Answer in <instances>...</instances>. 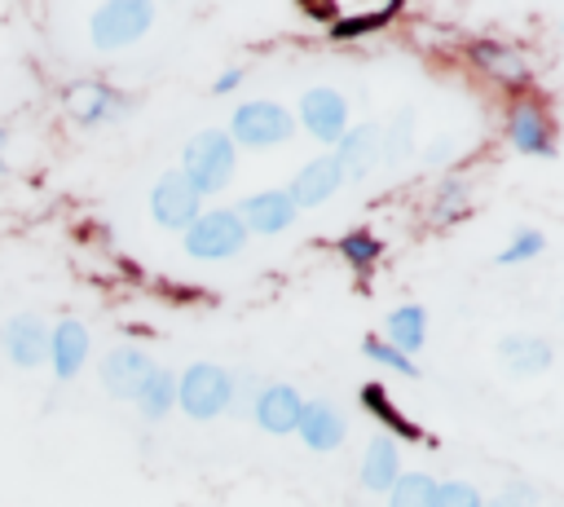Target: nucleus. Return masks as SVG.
<instances>
[{"label": "nucleus", "mask_w": 564, "mask_h": 507, "mask_svg": "<svg viewBox=\"0 0 564 507\" xmlns=\"http://www.w3.org/2000/svg\"><path fill=\"white\" fill-rule=\"evenodd\" d=\"M181 176L194 185L198 198L225 190L229 176H234V141H229V132H216V128L198 132V137L185 145V168H181Z\"/></svg>", "instance_id": "f257e3e1"}, {"label": "nucleus", "mask_w": 564, "mask_h": 507, "mask_svg": "<svg viewBox=\"0 0 564 507\" xmlns=\"http://www.w3.org/2000/svg\"><path fill=\"white\" fill-rule=\"evenodd\" d=\"M154 22V4L150 0H106L101 9H93L88 18V35L97 48H123L132 40H141Z\"/></svg>", "instance_id": "f03ea898"}, {"label": "nucleus", "mask_w": 564, "mask_h": 507, "mask_svg": "<svg viewBox=\"0 0 564 507\" xmlns=\"http://www.w3.org/2000/svg\"><path fill=\"white\" fill-rule=\"evenodd\" d=\"M176 401L189 419H216L234 401V379H229V370H220L212 362H194L176 379Z\"/></svg>", "instance_id": "7ed1b4c3"}, {"label": "nucleus", "mask_w": 564, "mask_h": 507, "mask_svg": "<svg viewBox=\"0 0 564 507\" xmlns=\"http://www.w3.org/2000/svg\"><path fill=\"white\" fill-rule=\"evenodd\" d=\"M247 242V229L238 212H198V220L185 229V251L194 260H225Z\"/></svg>", "instance_id": "20e7f679"}, {"label": "nucleus", "mask_w": 564, "mask_h": 507, "mask_svg": "<svg viewBox=\"0 0 564 507\" xmlns=\"http://www.w3.org/2000/svg\"><path fill=\"white\" fill-rule=\"evenodd\" d=\"M291 128H295V119L282 106H273V101H247V106L234 110V123H229L234 137L229 141H242L251 150H264V145L286 141Z\"/></svg>", "instance_id": "39448f33"}, {"label": "nucleus", "mask_w": 564, "mask_h": 507, "mask_svg": "<svg viewBox=\"0 0 564 507\" xmlns=\"http://www.w3.org/2000/svg\"><path fill=\"white\" fill-rule=\"evenodd\" d=\"M150 212H154V220L163 229H189L198 220V194L181 172H167L150 190Z\"/></svg>", "instance_id": "423d86ee"}, {"label": "nucleus", "mask_w": 564, "mask_h": 507, "mask_svg": "<svg viewBox=\"0 0 564 507\" xmlns=\"http://www.w3.org/2000/svg\"><path fill=\"white\" fill-rule=\"evenodd\" d=\"M66 110L79 123L93 128V123H110V119L128 115V97L115 93V88H106V84H97V79H84V84H70L66 88Z\"/></svg>", "instance_id": "0eeeda50"}, {"label": "nucleus", "mask_w": 564, "mask_h": 507, "mask_svg": "<svg viewBox=\"0 0 564 507\" xmlns=\"http://www.w3.org/2000/svg\"><path fill=\"white\" fill-rule=\"evenodd\" d=\"M300 119L317 141H339L344 123H348V106L335 88H308L300 101Z\"/></svg>", "instance_id": "6e6552de"}, {"label": "nucleus", "mask_w": 564, "mask_h": 507, "mask_svg": "<svg viewBox=\"0 0 564 507\" xmlns=\"http://www.w3.org/2000/svg\"><path fill=\"white\" fill-rule=\"evenodd\" d=\"M379 154H383V141H379V128H375V123H361V128L344 132V137H339V154H335L339 181H361V176L375 168Z\"/></svg>", "instance_id": "1a4fd4ad"}, {"label": "nucleus", "mask_w": 564, "mask_h": 507, "mask_svg": "<svg viewBox=\"0 0 564 507\" xmlns=\"http://www.w3.org/2000/svg\"><path fill=\"white\" fill-rule=\"evenodd\" d=\"M4 353H9V362L22 366V370L48 362V326H44L40 317H31V313L9 317V326H4Z\"/></svg>", "instance_id": "9d476101"}, {"label": "nucleus", "mask_w": 564, "mask_h": 507, "mask_svg": "<svg viewBox=\"0 0 564 507\" xmlns=\"http://www.w3.org/2000/svg\"><path fill=\"white\" fill-rule=\"evenodd\" d=\"M48 362H53V375L57 379H75L79 366L88 362V326L75 322V317H62L48 331Z\"/></svg>", "instance_id": "9b49d317"}, {"label": "nucleus", "mask_w": 564, "mask_h": 507, "mask_svg": "<svg viewBox=\"0 0 564 507\" xmlns=\"http://www.w3.org/2000/svg\"><path fill=\"white\" fill-rule=\"evenodd\" d=\"M154 370V362L145 357V353H137V348H115V353H106V362H101V384H106V392L110 397H137L141 392V384H145V375Z\"/></svg>", "instance_id": "f8f14e48"}, {"label": "nucleus", "mask_w": 564, "mask_h": 507, "mask_svg": "<svg viewBox=\"0 0 564 507\" xmlns=\"http://www.w3.org/2000/svg\"><path fill=\"white\" fill-rule=\"evenodd\" d=\"M300 410H304V401H300V392H295L291 384H269V388L256 397V423H260L264 432H273V436L295 432V428H300Z\"/></svg>", "instance_id": "ddd939ff"}, {"label": "nucleus", "mask_w": 564, "mask_h": 507, "mask_svg": "<svg viewBox=\"0 0 564 507\" xmlns=\"http://www.w3.org/2000/svg\"><path fill=\"white\" fill-rule=\"evenodd\" d=\"M238 220L242 229H256V234H278L295 220V203L286 190H264V194H251L242 207H238Z\"/></svg>", "instance_id": "4468645a"}, {"label": "nucleus", "mask_w": 564, "mask_h": 507, "mask_svg": "<svg viewBox=\"0 0 564 507\" xmlns=\"http://www.w3.org/2000/svg\"><path fill=\"white\" fill-rule=\"evenodd\" d=\"M295 432L304 436L308 450H335L344 441V419H339V410L330 401H304Z\"/></svg>", "instance_id": "2eb2a0df"}, {"label": "nucleus", "mask_w": 564, "mask_h": 507, "mask_svg": "<svg viewBox=\"0 0 564 507\" xmlns=\"http://www.w3.org/2000/svg\"><path fill=\"white\" fill-rule=\"evenodd\" d=\"M507 132H511V145L516 150H524V154H551V128H546V115L533 101H516L511 106Z\"/></svg>", "instance_id": "dca6fc26"}, {"label": "nucleus", "mask_w": 564, "mask_h": 507, "mask_svg": "<svg viewBox=\"0 0 564 507\" xmlns=\"http://www.w3.org/2000/svg\"><path fill=\"white\" fill-rule=\"evenodd\" d=\"M335 185H339V172H335V159H313V163H304L300 168V176L291 181V203L295 207H317V203H326L330 194H335Z\"/></svg>", "instance_id": "f3484780"}, {"label": "nucleus", "mask_w": 564, "mask_h": 507, "mask_svg": "<svg viewBox=\"0 0 564 507\" xmlns=\"http://www.w3.org/2000/svg\"><path fill=\"white\" fill-rule=\"evenodd\" d=\"M498 362L511 375H538V370L551 366V344L542 335H507L498 344Z\"/></svg>", "instance_id": "a211bd4d"}, {"label": "nucleus", "mask_w": 564, "mask_h": 507, "mask_svg": "<svg viewBox=\"0 0 564 507\" xmlns=\"http://www.w3.org/2000/svg\"><path fill=\"white\" fill-rule=\"evenodd\" d=\"M397 476H401V454H397V445H392L388 436H375L370 450H366V463H361V481H366L370 489L388 494Z\"/></svg>", "instance_id": "6ab92c4d"}, {"label": "nucleus", "mask_w": 564, "mask_h": 507, "mask_svg": "<svg viewBox=\"0 0 564 507\" xmlns=\"http://www.w3.org/2000/svg\"><path fill=\"white\" fill-rule=\"evenodd\" d=\"M132 401L141 406V414H145V419H163V414L172 410V401H176V379H172L163 366H154V370L145 375L141 392H137Z\"/></svg>", "instance_id": "aec40b11"}, {"label": "nucleus", "mask_w": 564, "mask_h": 507, "mask_svg": "<svg viewBox=\"0 0 564 507\" xmlns=\"http://www.w3.org/2000/svg\"><path fill=\"white\" fill-rule=\"evenodd\" d=\"M423 335H427V317H423L419 304H401V309L388 317V339H392L397 348L414 353V348H423Z\"/></svg>", "instance_id": "412c9836"}, {"label": "nucleus", "mask_w": 564, "mask_h": 507, "mask_svg": "<svg viewBox=\"0 0 564 507\" xmlns=\"http://www.w3.org/2000/svg\"><path fill=\"white\" fill-rule=\"evenodd\" d=\"M436 481L427 472H401L388 489V507H432Z\"/></svg>", "instance_id": "4be33fe9"}, {"label": "nucleus", "mask_w": 564, "mask_h": 507, "mask_svg": "<svg viewBox=\"0 0 564 507\" xmlns=\"http://www.w3.org/2000/svg\"><path fill=\"white\" fill-rule=\"evenodd\" d=\"M476 62L489 66V71H498V75H507V79H520V75H524L520 53H511V48H502V44H476Z\"/></svg>", "instance_id": "5701e85b"}, {"label": "nucleus", "mask_w": 564, "mask_h": 507, "mask_svg": "<svg viewBox=\"0 0 564 507\" xmlns=\"http://www.w3.org/2000/svg\"><path fill=\"white\" fill-rule=\"evenodd\" d=\"M432 507H485V503L467 481H445V485H436Z\"/></svg>", "instance_id": "b1692460"}, {"label": "nucleus", "mask_w": 564, "mask_h": 507, "mask_svg": "<svg viewBox=\"0 0 564 507\" xmlns=\"http://www.w3.org/2000/svg\"><path fill=\"white\" fill-rule=\"evenodd\" d=\"M538 251H542V234H538V229H520V234L511 238V247L498 251V265H516V260H529V256H538Z\"/></svg>", "instance_id": "393cba45"}, {"label": "nucleus", "mask_w": 564, "mask_h": 507, "mask_svg": "<svg viewBox=\"0 0 564 507\" xmlns=\"http://www.w3.org/2000/svg\"><path fill=\"white\" fill-rule=\"evenodd\" d=\"M361 348H366V353H370L375 362H383V366H392V370H401V375H414V362H410L405 353H397V348H388L383 339H366Z\"/></svg>", "instance_id": "a878e982"}, {"label": "nucleus", "mask_w": 564, "mask_h": 507, "mask_svg": "<svg viewBox=\"0 0 564 507\" xmlns=\"http://www.w3.org/2000/svg\"><path fill=\"white\" fill-rule=\"evenodd\" d=\"M344 256H348L352 265H370V260L379 256V242H375L370 234H348V238H344Z\"/></svg>", "instance_id": "bb28decb"}, {"label": "nucleus", "mask_w": 564, "mask_h": 507, "mask_svg": "<svg viewBox=\"0 0 564 507\" xmlns=\"http://www.w3.org/2000/svg\"><path fill=\"white\" fill-rule=\"evenodd\" d=\"M388 18V9H375V13H361V18H348V22H335V40H352V35H361V31H370V26H379Z\"/></svg>", "instance_id": "cd10ccee"}, {"label": "nucleus", "mask_w": 564, "mask_h": 507, "mask_svg": "<svg viewBox=\"0 0 564 507\" xmlns=\"http://www.w3.org/2000/svg\"><path fill=\"white\" fill-rule=\"evenodd\" d=\"M366 406H370V410H379V414H383V419H388V423H392L397 432H405V436H414V428H410V423H405V419H401V414H397V410H392V406L383 401V392H379L375 384L366 388Z\"/></svg>", "instance_id": "c85d7f7f"}, {"label": "nucleus", "mask_w": 564, "mask_h": 507, "mask_svg": "<svg viewBox=\"0 0 564 507\" xmlns=\"http://www.w3.org/2000/svg\"><path fill=\"white\" fill-rule=\"evenodd\" d=\"M463 198H467V185L463 181H445L441 185V198H436V216H454L463 207Z\"/></svg>", "instance_id": "c756f323"}, {"label": "nucleus", "mask_w": 564, "mask_h": 507, "mask_svg": "<svg viewBox=\"0 0 564 507\" xmlns=\"http://www.w3.org/2000/svg\"><path fill=\"white\" fill-rule=\"evenodd\" d=\"M489 507H533V489H529V485H520V481H511V485H507Z\"/></svg>", "instance_id": "7c9ffc66"}, {"label": "nucleus", "mask_w": 564, "mask_h": 507, "mask_svg": "<svg viewBox=\"0 0 564 507\" xmlns=\"http://www.w3.org/2000/svg\"><path fill=\"white\" fill-rule=\"evenodd\" d=\"M238 79H242V71H225V75L216 79V93H229V88H238Z\"/></svg>", "instance_id": "2f4dec72"}, {"label": "nucleus", "mask_w": 564, "mask_h": 507, "mask_svg": "<svg viewBox=\"0 0 564 507\" xmlns=\"http://www.w3.org/2000/svg\"><path fill=\"white\" fill-rule=\"evenodd\" d=\"M0 172H4V159H0Z\"/></svg>", "instance_id": "473e14b6"}]
</instances>
